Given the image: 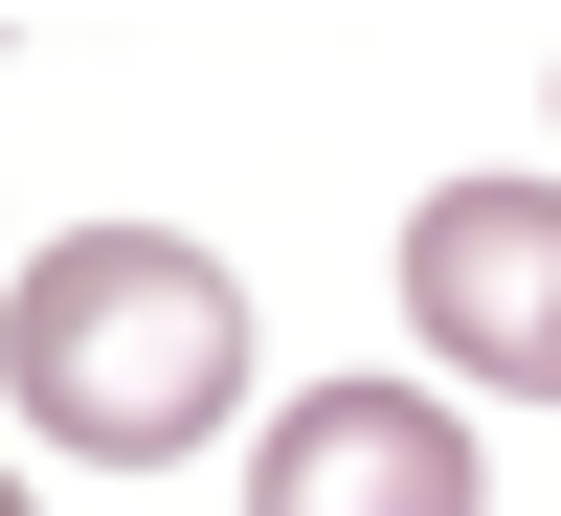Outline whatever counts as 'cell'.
<instances>
[{
  "label": "cell",
  "instance_id": "3957f363",
  "mask_svg": "<svg viewBox=\"0 0 561 516\" xmlns=\"http://www.w3.org/2000/svg\"><path fill=\"white\" fill-rule=\"evenodd\" d=\"M248 516H472V427L427 382H314V404H270Z\"/></svg>",
  "mask_w": 561,
  "mask_h": 516
},
{
  "label": "cell",
  "instance_id": "6da1fadb",
  "mask_svg": "<svg viewBox=\"0 0 561 516\" xmlns=\"http://www.w3.org/2000/svg\"><path fill=\"white\" fill-rule=\"evenodd\" d=\"M0 382L45 449L90 472H180V449L248 404V270L180 248V225H68V248L0 293Z\"/></svg>",
  "mask_w": 561,
  "mask_h": 516
},
{
  "label": "cell",
  "instance_id": "7a4b0ae2",
  "mask_svg": "<svg viewBox=\"0 0 561 516\" xmlns=\"http://www.w3.org/2000/svg\"><path fill=\"white\" fill-rule=\"evenodd\" d=\"M404 337L494 404H561V180H427L404 203Z\"/></svg>",
  "mask_w": 561,
  "mask_h": 516
},
{
  "label": "cell",
  "instance_id": "277c9868",
  "mask_svg": "<svg viewBox=\"0 0 561 516\" xmlns=\"http://www.w3.org/2000/svg\"><path fill=\"white\" fill-rule=\"evenodd\" d=\"M0 516H23V472H0Z\"/></svg>",
  "mask_w": 561,
  "mask_h": 516
}]
</instances>
